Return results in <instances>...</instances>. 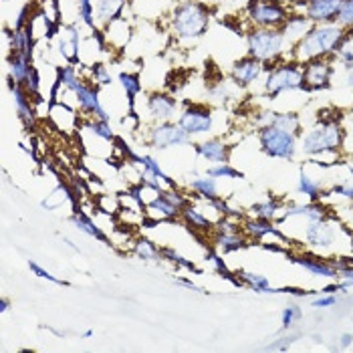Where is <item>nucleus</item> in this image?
I'll list each match as a JSON object with an SVG mask.
<instances>
[{
  "label": "nucleus",
  "instance_id": "obj_27",
  "mask_svg": "<svg viewBox=\"0 0 353 353\" xmlns=\"http://www.w3.org/2000/svg\"><path fill=\"white\" fill-rule=\"evenodd\" d=\"M269 125H274V128L285 130V132H293V134H297L299 137L301 130H303L301 115L295 113V111H271Z\"/></svg>",
  "mask_w": 353,
  "mask_h": 353
},
{
  "label": "nucleus",
  "instance_id": "obj_31",
  "mask_svg": "<svg viewBox=\"0 0 353 353\" xmlns=\"http://www.w3.org/2000/svg\"><path fill=\"white\" fill-rule=\"evenodd\" d=\"M119 85L123 87L125 91V97H128V105H130V115L136 113V97L141 93V79L137 73H119Z\"/></svg>",
  "mask_w": 353,
  "mask_h": 353
},
{
  "label": "nucleus",
  "instance_id": "obj_15",
  "mask_svg": "<svg viewBox=\"0 0 353 353\" xmlns=\"http://www.w3.org/2000/svg\"><path fill=\"white\" fill-rule=\"evenodd\" d=\"M8 87H10V93H12V97H14L17 115H19V119L23 121V125L30 132V130L34 128V123H37V113H34V108H32V99H34V97H30V93H28L25 85L8 81Z\"/></svg>",
  "mask_w": 353,
  "mask_h": 353
},
{
  "label": "nucleus",
  "instance_id": "obj_39",
  "mask_svg": "<svg viewBox=\"0 0 353 353\" xmlns=\"http://www.w3.org/2000/svg\"><path fill=\"white\" fill-rule=\"evenodd\" d=\"M160 252H162V259L170 261V263H172V265H176L178 269H186V271L200 274V269H198L192 261L184 259L180 252H176L174 248H170V246H162V248H160Z\"/></svg>",
  "mask_w": 353,
  "mask_h": 353
},
{
  "label": "nucleus",
  "instance_id": "obj_11",
  "mask_svg": "<svg viewBox=\"0 0 353 353\" xmlns=\"http://www.w3.org/2000/svg\"><path fill=\"white\" fill-rule=\"evenodd\" d=\"M148 113L154 121H172L176 115H180V103L172 93L165 91H152L145 101Z\"/></svg>",
  "mask_w": 353,
  "mask_h": 353
},
{
  "label": "nucleus",
  "instance_id": "obj_46",
  "mask_svg": "<svg viewBox=\"0 0 353 353\" xmlns=\"http://www.w3.org/2000/svg\"><path fill=\"white\" fill-rule=\"evenodd\" d=\"M89 71H91V77L97 85H109L111 83V75H109L108 67L103 63H93L89 67Z\"/></svg>",
  "mask_w": 353,
  "mask_h": 353
},
{
  "label": "nucleus",
  "instance_id": "obj_4",
  "mask_svg": "<svg viewBox=\"0 0 353 353\" xmlns=\"http://www.w3.org/2000/svg\"><path fill=\"white\" fill-rule=\"evenodd\" d=\"M287 49V39L281 28L250 27L246 32V51L250 57L271 65L281 61Z\"/></svg>",
  "mask_w": 353,
  "mask_h": 353
},
{
  "label": "nucleus",
  "instance_id": "obj_21",
  "mask_svg": "<svg viewBox=\"0 0 353 353\" xmlns=\"http://www.w3.org/2000/svg\"><path fill=\"white\" fill-rule=\"evenodd\" d=\"M303 216L307 218V222H317V220H325L329 218L325 206L319 202H307V204H291L285 208V214L279 218L276 222H285L287 218Z\"/></svg>",
  "mask_w": 353,
  "mask_h": 353
},
{
  "label": "nucleus",
  "instance_id": "obj_10",
  "mask_svg": "<svg viewBox=\"0 0 353 353\" xmlns=\"http://www.w3.org/2000/svg\"><path fill=\"white\" fill-rule=\"evenodd\" d=\"M333 73H335V65L331 57L303 63V89L301 91H307V93L327 91L333 81Z\"/></svg>",
  "mask_w": 353,
  "mask_h": 353
},
{
  "label": "nucleus",
  "instance_id": "obj_24",
  "mask_svg": "<svg viewBox=\"0 0 353 353\" xmlns=\"http://www.w3.org/2000/svg\"><path fill=\"white\" fill-rule=\"evenodd\" d=\"M145 208H148V212L152 214V216L160 218V220H172V218H178L182 216V210L163 194V192H158L156 194V198L154 200H150L148 204H145Z\"/></svg>",
  "mask_w": 353,
  "mask_h": 353
},
{
  "label": "nucleus",
  "instance_id": "obj_55",
  "mask_svg": "<svg viewBox=\"0 0 353 353\" xmlns=\"http://www.w3.org/2000/svg\"><path fill=\"white\" fill-rule=\"evenodd\" d=\"M263 248H267V250H271V252H285V250H283L281 246L269 245V243H265V245H263Z\"/></svg>",
  "mask_w": 353,
  "mask_h": 353
},
{
  "label": "nucleus",
  "instance_id": "obj_50",
  "mask_svg": "<svg viewBox=\"0 0 353 353\" xmlns=\"http://www.w3.org/2000/svg\"><path fill=\"white\" fill-rule=\"evenodd\" d=\"M27 25H30V4H25V6L21 8L19 17H17V21H14V30H21V28H25Z\"/></svg>",
  "mask_w": 353,
  "mask_h": 353
},
{
  "label": "nucleus",
  "instance_id": "obj_5",
  "mask_svg": "<svg viewBox=\"0 0 353 353\" xmlns=\"http://www.w3.org/2000/svg\"><path fill=\"white\" fill-rule=\"evenodd\" d=\"M303 89V65L297 61H276L274 65H267L265 71V93L274 99L287 91Z\"/></svg>",
  "mask_w": 353,
  "mask_h": 353
},
{
  "label": "nucleus",
  "instance_id": "obj_8",
  "mask_svg": "<svg viewBox=\"0 0 353 353\" xmlns=\"http://www.w3.org/2000/svg\"><path fill=\"white\" fill-rule=\"evenodd\" d=\"M178 123L190 134L192 137L206 136L214 130V111L204 103H190L186 101L184 109L178 115Z\"/></svg>",
  "mask_w": 353,
  "mask_h": 353
},
{
  "label": "nucleus",
  "instance_id": "obj_57",
  "mask_svg": "<svg viewBox=\"0 0 353 353\" xmlns=\"http://www.w3.org/2000/svg\"><path fill=\"white\" fill-rule=\"evenodd\" d=\"M81 337H85V339H89V337H93V331H91V329H87V331H83Z\"/></svg>",
  "mask_w": 353,
  "mask_h": 353
},
{
  "label": "nucleus",
  "instance_id": "obj_32",
  "mask_svg": "<svg viewBox=\"0 0 353 353\" xmlns=\"http://www.w3.org/2000/svg\"><path fill=\"white\" fill-rule=\"evenodd\" d=\"M243 285L248 287L250 291L254 293H281V289L272 287L271 281L265 276V274H259V272H250V271H241L239 272Z\"/></svg>",
  "mask_w": 353,
  "mask_h": 353
},
{
  "label": "nucleus",
  "instance_id": "obj_44",
  "mask_svg": "<svg viewBox=\"0 0 353 353\" xmlns=\"http://www.w3.org/2000/svg\"><path fill=\"white\" fill-rule=\"evenodd\" d=\"M28 269H30V272H32L34 276H39V279H45V281L54 283V285H61V287H69V283H67V281L57 279L54 274H51L47 269H43V267H41L39 263H34V261H28Z\"/></svg>",
  "mask_w": 353,
  "mask_h": 353
},
{
  "label": "nucleus",
  "instance_id": "obj_53",
  "mask_svg": "<svg viewBox=\"0 0 353 353\" xmlns=\"http://www.w3.org/2000/svg\"><path fill=\"white\" fill-rule=\"evenodd\" d=\"M352 343H353V333H343V335H341V339H339V347H343V350H345V347H350Z\"/></svg>",
  "mask_w": 353,
  "mask_h": 353
},
{
  "label": "nucleus",
  "instance_id": "obj_25",
  "mask_svg": "<svg viewBox=\"0 0 353 353\" xmlns=\"http://www.w3.org/2000/svg\"><path fill=\"white\" fill-rule=\"evenodd\" d=\"M10 37V53L25 54L27 59L32 61V51H34V39H32V23L21 30L8 32Z\"/></svg>",
  "mask_w": 353,
  "mask_h": 353
},
{
  "label": "nucleus",
  "instance_id": "obj_52",
  "mask_svg": "<svg viewBox=\"0 0 353 353\" xmlns=\"http://www.w3.org/2000/svg\"><path fill=\"white\" fill-rule=\"evenodd\" d=\"M176 283H178V285H182V287H186V289H190V291H196V293H204V291H202V289H200L198 285H194V283H192L190 279L178 276V279H176Z\"/></svg>",
  "mask_w": 353,
  "mask_h": 353
},
{
  "label": "nucleus",
  "instance_id": "obj_37",
  "mask_svg": "<svg viewBox=\"0 0 353 353\" xmlns=\"http://www.w3.org/2000/svg\"><path fill=\"white\" fill-rule=\"evenodd\" d=\"M134 254H136L137 259H141V261H152V263L162 259L160 248L154 245L150 239H137L136 243H134Z\"/></svg>",
  "mask_w": 353,
  "mask_h": 353
},
{
  "label": "nucleus",
  "instance_id": "obj_7",
  "mask_svg": "<svg viewBox=\"0 0 353 353\" xmlns=\"http://www.w3.org/2000/svg\"><path fill=\"white\" fill-rule=\"evenodd\" d=\"M291 14V8L281 0H248L246 21L256 28H281Z\"/></svg>",
  "mask_w": 353,
  "mask_h": 353
},
{
  "label": "nucleus",
  "instance_id": "obj_58",
  "mask_svg": "<svg viewBox=\"0 0 353 353\" xmlns=\"http://www.w3.org/2000/svg\"><path fill=\"white\" fill-rule=\"evenodd\" d=\"M347 170H350V176H352V182H353V165H347Z\"/></svg>",
  "mask_w": 353,
  "mask_h": 353
},
{
  "label": "nucleus",
  "instance_id": "obj_41",
  "mask_svg": "<svg viewBox=\"0 0 353 353\" xmlns=\"http://www.w3.org/2000/svg\"><path fill=\"white\" fill-rule=\"evenodd\" d=\"M77 14L85 27H89L91 30L95 28V2L93 0H77Z\"/></svg>",
  "mask_w": 353,
  "mask_h": 353
},
{
  "label": "nucleus",
  "instance_id": "obj_23",
  "mask_svg": "<svg viewBox=\"0 0 353 353\" xmlns=\"http://www.w3.org/2000/svg\"><path fill=\"white\" fill-rule=\"evenodd\" d=\"M128 158H130L132 162H136L137 165H141L143 174H150V176L162 180L163 184H168L170 188H176V182L163 172L162 165H160V162H158L156 158H152V156H148V154H134V152H128Z\"/></svg>",
  "mask_w": 353,
  "mask_h": 353
},
{
  "label": "nucleus",
  "instance_id": "obj_16",
  "mask_svg": "<svg viewBox=\"0 0 353 353\" xmlns=\"http://www.w3.org/2000/svg\"><path fill=\"white\" fill-rule=\"evenodd\" d=\"M341 4H343V0H307V6H305L303 12H305L315 25L337 23Z\"/></svg>",
  "mask_w": 353,
  "mask_h": 353
},
{
  "label": "nucleus",
  "instance_id": "obj_56",
  "mask_svg": "<svg viewBox=\"0 0 353 353\" xmlns=\"http://www.w3.org/2000/svg\"><path fill=\"white\" fill-rule=\"evenodd\" d=\"M8 305H10V303H8V299L0 301V313H6V311H8Z\"/></svg>",
  "mask_w": 353,
  "mask_h": 353
},
{
  "label": "nucleus",
  "instance_id": "obj_33",
  "mask_svg": "<svg viewBox=\"0 0 353 353\" xmlns=\"http://www.w3.org/2000/svg\"><path fill=\"white\" fill-rule=\"evenodd\" d=\"M297 192L303 194L309 202H319V200H321V196L325 194V192H323V186H321V182H317L315 178H311L305 170H301L299 172Z\"/></svg>",
  "mask_w": 353,
  "mask_h": 353
},
{
  "label": "nucleus",
  "instance_id": "obj_18",
  "mask_svg": "<svg viewBox=\"0 0 353 353\" xmlns=\"http://www.w3.org/2000/svg\"><path fill=\"white\" fill-rule=\"evenodd\" d=\"M291 261L301 267V269H305V271H309L313 276H321V279H337L339 276V272L333 269V265L325 261V259H321V256H315V254H295V256H291Z\"/></svg>",
  "mask_w": 353,
  "mask_h": 353
},
{
  "label": "nucleus",
  "instance_id": "obj_36",
  "mask_svg": "<svg viewBox=\"0 0 353 353\" xmlns=\"http://www.w3.org/2000/svg\"><path fill=\"white\" fill-rule=\"evenodd\" d=\"M57 81L61 83L67 91H75V87L83 81L81 77H79V73H77V69H75V65H63V67H57Z\"/></svg>",
  "mask_w": 353,
  "mask_h": 353
},
{
  "label": "nucleus",
  "instance_id": "obj_20",
  "mask_svg": "<svg viewBox=\"0 0 353 353\" xmlns=\"http://www.w3.org/2000/svg\"><path fill=\"white\" fill-rule=\"evenodd\" d=\"M313 27H315V23H313L305 12H291L289 19H287V23L281 27V30H283L287 43L293 47V45L299 43L301 39H303Z\"/></svg>",
  "mask_w": 353,
  "mask_h": 353
},
{
  "label": "nucleus",
  "instance_id": "obj_40",
  "mask_svg": "<svg viewBox=\"0 0 353 353\" xmlns=\"http://www.w3.org/2000/svg\"><path fill=\"white\" fill-rule=\"evenodd\" d=\"M301 319H303V309H301L297 303H291L281 313V329L283 331H289V329H293V327L297 325Z\"/></svg>",
  "mask_w": 353,
  "mask_h": 353
},
{
  "label": "nucleus",
  "instance_id": "obj_19",
  "mask_svg": "<svg viewBox=\"0 0 353 353\" xmlns=\"http://www.w3.org/2000/svg\"><path fill=\"white\" fill-rule=\"evenodd\" d=\"M243 230L248 234V239H252V241H263L265 236H271L272 234L274 239H279L283 243H289L287 234H283L279 230V226H274L272 220H265V218L252 216L250 220H246L245 224H243Z\"/></svg>",
  "mask_w": 353,
  "mask_h": 353
},
{
  "label": "nucleus",
  "instance_id": "obj_34",
  "mask_svg": "<svg viewBox=\"0 0 353 353\" xmlns=\"http://www.w3.org/2000/svg\"><path fill=\"white\" fill-rule=\"evenodd\" d=\"M190 190H194L202 200H212V198H218L220 194H218V184H216V178H212V176H198V178H194L190 180Z\"/></svg>",
  "mask_w": 353,
  "mask_h": 353
},
{
  "label": "nucleus",
  "instance_id": "obj_59",
  "mask_svg": "<svg viewBox=\"0 0 353 353\" xmlns=\"http://www.w3.org/2000/svg\"><path fill=\"white\" fill-rule=\"evenodd\" d=\"M350 117H352V119H353V108H352V111H350Z\"/></svg>",
  "mask_w": 353,
  "mask_h": 353
},
{
  "label": "nucleus",
  "instance_id": "obj_14",
  "mask_svg": "<svg viewBox=\"0 0 353 353\" xmlns=\"http://www.w3.org/2000/svg\"><path fill=\"white\" fill-rule=\"evenodd\" d=\"M73 95H75V101H77V105L81 109L83 113H87V115H91L93 119H111L109 117V113L105 111V108L101 105V99H99V91H97V87H93V85H89V83L81 81L77 87H75V91H73Z\"/></svg>",
  "mask_w": 353,
  "mask_h": 353
},
{
  "label": "nucleus",
  "instance_id": "obj_2",
  "mask_svg": "<svg viewBox=\"0 0 353 353\" xmlns=\"http://www.w3.org/2000/svg\"><path fill=\"white\" fill-rule=\"evenodd\" d=\"M210 17H212V10L204 2L182 0L180 4L174 6L170 25L180 41L192 43L206 34V30L210 27Z\"/></svg>",
  "mask_w": 353,
  "mask_h": 353
},
{
  "label": "nucleus",
  "instance_id": "obj_9",
  "mask_svg": "<svg viewBox=\"0 0 353 353\" xmlns=\"http://www.w3.org/2000/svg\"><path fill=\"white\" fill-rule=\"evenodd\" d=\"M148 143L154 150H170L192 143V136L178 121H156V125L148 134Z\"/></svg>",
  "mask_w": 353,
  "mask_h": 353
},
{
  "label": "nucleus",
  "instance_id": "obj_1",
  "mask_svg": "<svg viewBox=\"0 0 353 353\" xmlns=\"http://www.w3.org/2000/svg\"><path fill=\"white\" fill-rule=\"evenodd\" d=\"M345 28L339 23H323V25H315L311 28L299 43L293 45L291 57L297 63H309L313 59H323V57H333L335 47L339 43V39L343 37Z\"/></svg>",
  "mask_w": 353,
  "mask_h": 353
},
{
  "label": "nucleus",
  "instance_id": "obj_54",
  "mask_svg": "<svg viewBox=\"0 0 353 353\" xmlns=\"http://www.w3.org/2000/svg\"><path fill=\"white\" fill-rule=\"evenodd\" d=\"M345 85H347V87L353 91V65L345 69Z\"/></svg>",
  "mask_w": 353,
  "mask_h": 353
},
{
  "label": "nucleus",
  "instance_id": "obj_38",
  "mask_svg": "<svg viewBox=\"0 0 353 353\" xmlns=\"http://www.w3.org/2000/svg\"><path fill=\"white\" fill-rule=\"evenodd\" d=\"M208 176H212V178H220V180H243L245 178V174L241 172V170H236L234 165H230V163H214L212 168H208V172H206Z\"/></svg>",
  "mask_w": 353,
  "mask_h": 353
},
{
  "label": "nucleus",
  "instance_id": "obj_13",
  "mask_svg": "<svg viewBox=\"0 0 353 353\" xmlns=\"http://www.w3.org/2000/svg\"><path fill=\"white\" fill-rule=\"evenodd\" d=\"M305 243L315 250H329L337 243V228L331 224L329 218L309 222L305 228Z\"/></svg>",
  "mask_w": 353,
  "mask_h": 353
},
{
  "label": "nucleus",
  "instance_id": "obj_51",
  "mask_svg": "<svg viewBox=\"0 0 353 353\" xmlns=\"http://www.w3.org/2000/svg\"><path fill=\"white\" fill-rule=\"evenodd\" d=\"M339 279H341V283H343V287H345V289H352L353 287V265L352 267H347L345 271L339 272Z\"/></svg>",
  "mask_w": 353,
  "mask_h": 353
},
{
  "label": "nucleus",
  "instance_id": "obj_3",
  "mask_svg": "<svg viewBox=\"0 0 353 353\" xmlns=\"http://www.w3.org/2000/svg\"><path fill=\"white\" fill-rule=\"evenodd\" d=\"M343 125L337 119H323L299 137V148L307 158H319L325 154H337L343 148Z\"/></svg>",
  "mask_w": 353,
  "mask_h": 353
},
{
  "label": "nucleus",
  "instance_id": "obj_12",
  "mask_svg": "<svg viewBox=\"0 0 353 353\" xmlns=\"http://www.w3.org/2000/svg\"><path fill=\"white\" fill-rule=\"evenodd\" d=\"M265 71H267V65L263 61L246 54L232 65L230 77H232L234 85H239V87H250V85L263 79Z\"/></svg>",
  "mask_w": 353,
  "mask_h": 353
},
{
  "label": "nucleus",
  "instance_id": "obj_17",
  "mask_svg": "<svg viewBox=\"0 0 353 353\" xmlns=\"http://www.w3.org/2000/svg\"><path fill=\"white\" fill-rule=\"evenodd\" d=\"M196 154L210 163H226L230 158V145L220 139V137H210L194 145Z\"/></svg>",
  "mask_w": 353,
  "mask_h": 353
},
{
  "label": "nucleus",
  "instance_id": "obj_28",
  "mask_svg": "<svg viewBox=\"0 0 353 353\" xmlns=\"http://www.w3.org/2000/svg\"><path fill=\"white\" fill-rule=\"evenodd\" d=\"M71 222H73V226H75L77 230L85 232L87 236L97 239V241H101V243L109 245L108 234H105L97 224H95V220H93V218L87 216L85 212H81V210H75V212H73V216H71Z\"/></svg>",
  "mask_w": 353,
  "mask_h": 353
},
{
  "label": "nucleus",
  "instance_id": "obj_6",
  "mask_svg": "<svg viewBox=\"0 0 353 353\" xmlns=\"http://www.w3.org/2000/svg\"><path fill=\"white\" fill-rule=\"evenodd\" d=\"M256 137H259L261 152L272 160L293 162L299 152V136L293 132H285L274 125H263L259 128Z\"/></svg>",
  "mask_w": 353,
  "mask_h": 353
},
{
  "label": "nucleus",
  "instance_id": "obj_43",
  "mask_svg": "<svg viewBox=\"0 0 353 353\" xmlns=\"http://www.w3.org/2000/svg\"><path fill=\"white\" fill-rule=\"evenodd\" d=\"M297 339H299V333H293V329H289V333H285L279 339H272V343H269L265 350H269V352H287Z\"/></svg>",
  "mask_w": 353,
  "mask_h": 353
},
{
  "label": "nucleus",
  "instance_id": "obj_22",
  "mask_svg": "<svg viewBox=\"0 0 353 353\" xmlns=\"http://www.w3.org/2000/svg\"><path fill=\"white\" fill-rule=\"evenodd\" d=\"M125 6H128V0H97L95 2V19L101 25H111V23L123 19Z\"/></svg>",
  "mask_w": 353,
  "mask_h": 353
},
{
  "label": "nucleus",
  "instance_id": "obj_29",
  "mask_svg": "<svg viewBox=\"0 0 353 353\" xmlns=\"http://www.w3.org/2000/svg\"><path fill=\"white\" fill-rule=\"evenodd\" d=\"M214 245H216V248L222 254H228V252H236V250L246 248L248 241L241 234V230H234V232H216Z\"/></svg>",
  "mask_w": 353,
  "mask_h": 353
},
{
  "label": "nucleus",
  "instance_id": "obj_49",
  "mask_svg": "<svg viewBox=\"0 0 353 353\" xmlns=\"http://www.w3.org/2000/svg\"><path fill=\"white\" fill-rule=\"evenodd\" d=\"M327 194H333V196H339V198H345L353 202V182H345V184H335L331 186V190Z\"/></svg>",
  "mask_w": 353,
  "mask_h": 353
},
{
  "label": "nucleus",
  "instance_id": "obj_45",
  "mask_svg": "<svg viewBox=\"0 0 353 353\" xmlns=\"http://www.w3.org/2000/svg\"><path fill=\"white\" fill-rule=\"evenodd\" d=\"M337 23L345 30H353V0H343L339 17H337Z\"/></svg>",
  "mask_w": 353,
  "mask_h": 353
},
{
  "label": "nucleus",
  "instance_id": "obj_30",
  "mask_svg": "<svg viewBox=\"0 0 353 353\" xmlns=\"http://www.w3.org/2000/svg\"><path fill=\"white\" fill-rule=\"evenodd\" d=\"M283 210V200L281 198H274V196H269L256 204L250 206V214L256 218H265V220H272L276 222L279 220V214Z\"/></svg>",
  "mask_w": 353,
  "mask_h": 353
},
{
  "label": "nucleus",
  "instance_id": "obj_47",
  "mask_svg": "<svg viewBox=\"0 0 353 353\" xmlns=\"http://www.w3.org/2000/svg\"><path fill=\"white\" fill-rule=\"evenodd\" d=\"M339 303V297L333 295V293H319V297L311 301V307L313 309H331Z\"/></svg>",
  "mask_w": 353,
  "mask_h": 353
},
{
  "label": "nucleus",
  "instance_id": "obj_26",
  "mask_svg": "<svg viewBox=\"0 0 353 353\" xmlns=\"http://www.w3.org/2000/svg\"><path fill=\"white\" fill-rule=\"evenodd\" d=\"M6 65H8V81L19 83V85H25L27 83L28 73L32 69V63L30 59H27L25 54L10 53L6 59Z\"/></svg>",
  "mask_w": 353,
  "mask_h": 353
},
{
  "label": "nucleus",
  "instance_id": "obj_48",
  "mask_svg": "<svg viewBox=\"0 0 353 353\" xmlns=\"http://www.w3.org/2000/svg\"><path fill=\"white\" fill-rule=\"evenodd\" d=\"M25 87H27V91L34 97V99L39 97V93H41V75H39V69H37V67L30 69Z\"/></svg>",
  "mask_w": 353,
  "mask_h": 353
},
{
  "label": "nucleus",
  "instance_id": "obj_42",
  "mask_svg": "<svg viewBox=\"0 0 353 353\" xmlns=\"http://www.w3.org/2000/svg\"><path fill=\"white\" fill-rule=\"evenodd\" d=\"M89 130H91L93 136H97L99 139H103V141H113L115 139L113 128H111V123H109L108 119H93L89 123Z\"/></svg>",
  "mask_w": 353,
  "mask_h": 353
},
{
  "label": "nucleus",
  "instance_id": "obj_35",
  "mask_svg": "<svg viewBox=\"0 0 353 353\" xmlns=\"http://www.w3.org/2000/svg\"><path fill=\"white\" fill-rule=\"evenodd\" d=\"M182 220L190 226L192 230H200V232H206V230H210L212 228V222L208 220V218L204 216L198 208H194V206H186L184 210H182Z\"/></svg>",
  "mask_w": 353,
  "mask_h": 353
}]
</instances>
